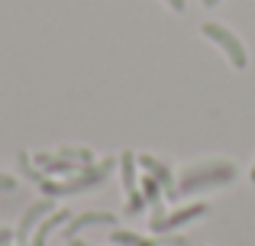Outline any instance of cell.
<instances>
[{"instance_id":"4fadbf2b","label":"cell","mask_w":255,"mask_h":246,"mask_svg":"<svg viewBox=\"0 0 255 246\" xmlns=\"http://www.w3.org/2000/svg\"><path fill=\"white\" fill-rule=\"evenodd\" d=\"M142 204H145V198L139 195V191H132V195H129V214H136V211H142Z\"/></svg>"},{"instance_id":"6da1fadb","label":"cell","mask_w":255,"mask_h":246,"mask_svg":"<svg viewBox=\"0 0 255 246\" xmlns=\"http://www.w3.org/2000/svg\"><path fill=\"white\" fill-rule=\"evenodd\" d=\"M236 178V165L233 162H210V165H191L181 172L178 182V198L181 195H194L197 188H217Z\"/></svg>"},{"instance_id":"2e32d148","label":"cell","mask_w":255,"mask_h":246,"mask_svg":"<svg viewBox=\"0 0 255 246\" xmlns=\"http://www.w3.org/2000/svg\"><path fill=\"white\" fill-rule=\"evenodd\" d=\"M10 240H13V234H10V230H0V246H6Z\"/></svg>"},{"instance_id":"ffe728a7","label":"cell","mask_w":255,"mask_h":246,"mask_svg":"<svg viewBox=\"0 0 255 246\" xmlns=\"http://www.w3.org/2000/svg\"><path fill=\"white\" fill-rule=\"evenodd\" d=\"M252 182H255V169H252Z\"/></svg>"},{"instance_id":"8992f818","label":"cell","mask_w":255,"mask_h":246,"mask_svg":"<svg viewBox=\"0 0 255 246\" xmlns=\"http://www.w3.org/2000/svg\"><path fill=\"white\" fill-rule=\"evenodd\" d=\"M139 165L145 169V175H152V178H155V182H158V185L165 188V198H168V201H174V198H178V185H174V172H171V169H168L165 162H158L155 156H139Z\"/></svg>"},{"instance_id":"9c48e42d","label":"cell","mask_w":255,"mask_h":246,"mask_svg":"<svg viewBox=\"0 0 255 246\" xmlns=\"http://www.w3.org/2000/svg\"><path fill=\"white\" fill-rule=\"evenodd\" d=\"M71 221V211H52L49 217H45L42 224L36 227V237H32V246H45V240H49V234L52 230H58V227H65V224Z\"/></svg>"},{"instance_id":"277c9868","label":"cell","mask_w":255,"mask_h":246,"mask_svg":"<svg viewBox=\"0 0 255 246\" xmlns=\"http://www.w3.org/2000/svg\"><path fill=\"white\" fill-rule=\"evenodd\" d=\"M207 211H210V208L200 201V204H191V208L174 211V214H168V217L155 214V217H152V230H155V234H168V230H178V227H184V224H191V221H197V217H204Z\"/></svg>"},{"instance_id":"9a60e30c","label":"cell","mask_w":255,"mask_h":246,"mask_svg":"<svg viewBox=\"0 0 255 246\" xmlns=\"http://www.w3.org/2000/svg\"><path fill=\"white\" fill-rule=\"evenodd\" d=\"M165 3H168V6H171V10H174V13H184V6H187V3H184V0H165Z\"/></svg>"},{"instance_id":"7c38bea8","label":"cell","mask_w":255,"mask_h":246,"mask_svg":"<svg viewBox=\"0 0 255 246\" xmlns=\"http://www.w3.org/2000/svg\"><path fill=\"white\" fill-rule=\"evenodd\" d=\"M110 240H113V243H120V246H136L139 240H142V237L126 234V230H113V234H110Z\"/></svg>"},{"instance_id":"e0dca14e","label":"cell","mask_w":255,"mask_h":246,"mask_svg":"<svg viewBox=\"0 0 255 246\" xmlns=\"http://www.w3.org/2000/svg\"><path fill=\"white\" fill-rule=\"evenodd\" d=\"M68 246H94V243H84V240H78V237H75V240H68Z\"/></svg>"},{"instance_id":"3957f363","label":"cell","mask_w":255,"mask_h":246,"mask_svg":"<svg viewBox=\"0 0 255 246\" xmlns=\"http://www.w3.org/2000/svg\"><path fill=\"white\" fill-rule=\"evenodd\" d=\"M204 36L210 39L213 45H217L220 52L226 55V62L233 65V68L243 71L246 65H249V52H246V45L239 42V36L233 29H226L223 23H204Z\"/></svg>"},{"instance_id":"5b68a950","label":"cell","mask_w":255,"mask_h":246,"mask_svg":"<svg viewBox=\"0 0 255 246\" xmlns=\"http://www.w3.org/2000/svg\"><path fill=\"white\" fill-rule=\"evenodd\" d=\"M52 211H55V204H52L49 198H42V201H32L29 208L23 211V217H19L16 240H19V243H26V240H29V234H32V230H36V227H39L42 221H45V217L52 214Z\"/></svg>"},{"instance_id":"30bf717a","label":"cell","mask_w":255,"mask_h":246,"mask_svg":"<svg viewBox=\"0 0 255 246\" xmlns=\"http://www.w3.org/2000/svg\"><path fill=\"white\" fill-rule=\"evenodd\" d=\"M120 175H123V185H126V191H139L136 188V156L132 152H123V159H120Z\"/></svg>"},{"instance_id":"7a4b0ae2","label":"cell","mask_w":255,"mask_h":246,"mask_svg":"<svg viewBox=\"0 0 255 246\" xmlns=\"http://www.w3.org/2000/svg\"><path fill=\"white\" fill-rule=\"evenodd\" d=\"M113 159H104L100 165H84L78 175H71L68 182H49V178H42L39 182V188L45 191L49 198H58V195H81V191H91V188H97L100 182H104L107 175H110V169H113Z\"/></svg>"},{"instance_id":"8fae6325","label":"cell","mask_w":255,"mask_h":246,"mask_svg":"<svg viewBox=\"0 0 255 246\" xmlns=\"http://www.w3.org/2000/svg\"><path fill=\"white\" fill-rule=\"evenodd\" d=\"M142 198H145V204H152V208H155V214H162V204H158V182L152 175H145L142 178Z\"/></svg>"},{"instance_id":"5bb4252c","label":"cell","mask_w":255,"mask_h":246,"mask_svg":"<svg viewBox=\"0 0 255 246\" xmlns=\"http://www.w3.org/2000/svg\"><path fill=\"white\" fill-rule=\"evenodd\" d=\"M16 188V178L6 175V172H0V191H13Z\"/></svg>"},{"instance_id":"52a82bcc","label":"cell","mask_w":255,"mask_h":246,"mask_svg":"<svg viewBox=\"0 0 255 246\" xmlns=\"http://www.w3.org/2000/svg\"><path fill=\"white\" fill-rule=\"evenodd\" d=\"M100 224H117V217L107 214V211H87V214H78L75 221L65 224V240H75L84 227H100Z\"/></svg>"},{"instance_id":"ac0fdd59","label":"cell","mask_w":255,"mask_h":246,"mask_svg":"<svg viewBox=\"0 0 255 246\" xmlns=\"http://www.w3.org/2000/svg\"><path fill=\"white\" fill-rule=\"evenodd\" d=\"M220 3V0H204V6H217Z\"/></svg>"},{"instance_id":"d6986e66","label":"cell","mask_w":255,"mask_h":246,"mask_svg":"<svg viewBox=\"0 0 255 246\" xmlns=\"http://www.w3.org/2000/svg\"><path fill=\"white\" fill-rule=\"evenodd\" d=\"M136 246H155V243H149V240H139Z\"/></svg>"},{"instance_id":"ba28073f","label":"cell","mask_w":255,"mask_h":246,"mask_svg":"<svg viewBox=\"0 0 255 246\" xmlns=\"http://www.w3.org/2000/svg\"><path fill=\"white\" fill-rule=\"evenodd\" d=\"M36 165L45 172V175H78L84 165L71 162V159H62V156H49V152H39L36 156Z\"/></svg>"}]
</instances>
